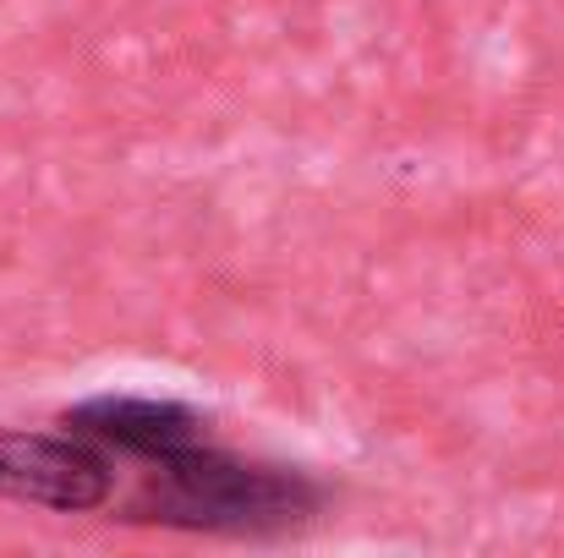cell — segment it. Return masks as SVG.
Returning <instances> with one entry per match:
<instances>
[{
    "label": "cell",
    "mask_w": 564,
    "mask_h": 558,
    "mask_svg": "<svg viewBox=\"0 0 564 558\" xmlns=\"http://www.w3.org/2000/svg\"><path fill=\"white\" fill-rule=\"evenodd\" d=\"M0 499L55 515H88L116 499V460L66 427L61 433L0 427Z\"/></svg>",
    "instance_id": "7a4b0ae2"
},
{
    "label": "cell",
    "mask_w": 564,
    "mask_h": 558,
    "mask_svg": "<svg viewBox=\"0 0 564 558\" xmlns=\"http://www.w3.org/2000/svg\"><path fill=\"white\" fill-rule=\"evenodd\" d=\"M324 488L307 471L263 466L197 438L187 449L149 460V482L132 499V521H160L182 532H280L307 521Z\"/></svg>",
    "instance_id": "6da1fadb"
},
{
    "label": "cell",
    "mask_w": 564,
    "mask_h": 558,
    "mask_svg": "<svg viewBox=\"0 0 564 558\" xmlns=\"http://www.w3.org/2000/svg\"><path fill=\"white\" fill-rule=\"evenodd\" d=\"M66 433L99 444L105 455H127V460H165L176 449H187L197 438H208V422L176 405V400H149V394H99V400H83L61 416Z\"/></svg>",
    "instance_id": "3957f363"
}]
</instances>
